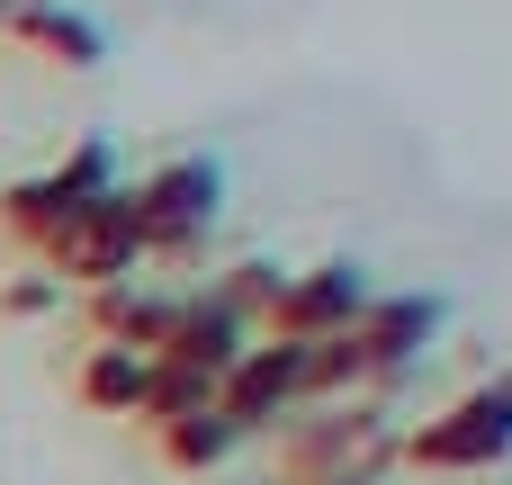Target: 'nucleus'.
<instances>
[{
	"instance_id": "nucleus-1",
	"label": "nucleus",
	"mask_w": 512,
	"mask_h": 485,
	"mask_svg": "<svg viewBox=\"0 0 512 485\" xmlns=\"http://www.w3.org/2000/svg\"><path fill=\"white\" fill-rule=\"evenodd\" d=\"M126 171H117V144L108 135H72V153L54 162V171H36V180H9L0 189V225L18 234V243H36V252H54L108 189H117Z\"/></svg>"
},
{
	"instance_id": "nucleus-2",
	"label": "nucleus",
	"mask_w": 512,
	"mask_h": 485,
	"mask_svg": "<svg viewBox=\"0 0 512 485\" xmlns=\"http://www.w3.org/2000/svg\"><path fill=\"white\" fill-rule=\"evenodd\" d=\"M405 459H414V468H441V477H486V468H504L512 459V387L504 378L468 387L450 414H432V423L405 441Z\"/></svg>"
},
{
	"instance_id": "nucleus-3",
	"label": "nucleus",
	"mask_w": 512,
	"mask_h": 485,
	"mask_svg": "<svg viewBox=\"0 0 512 485\" xmlns=\"http://www.w3.org/2000/svg\"><path fill=\"white\" fill-rule=\"evenodd\" d=\"M216 198H225V171H216V162H198V153H180V162L144 171V180H135L144 252H171V261H189V252L216 234Z\"/></svg>"
},
{
	"instance_id": "nucleus-4",
	"label": "nucleus",
	"mask_w": 512,
	"mask_h": 485,
	"mask_svg": "<svg viewBox=\"0 0 512 485\" xmlns=\"http://www.w3.org/2000/svg\"><path fill=\"white\" fill-rule=\"evenodd\" d=\"M387 423L369 414V405H342V414H324V423H297L288 432V485H378L387 468Z\"/></svg>"
},
{
	"instance_id": "nucleus-5",
	"label": "nucleus",
	"mask_w": 512,
	"mask_h": 485,
	"mask_svg": "<svg viewBox=\"0 0 512 485\" xmlns=\"http://www.w3.org/2000/svg\"><path fill=\"white\" fill-rule=\"evenodd\" d=\"M306 369H315V342H288V333H261V342H243V360L225 369V387H216V405L234 414V432L252 441V432H270L297 396H306Z\"/></svg>"
},
{
	"instance_id": "nucleus-6",
	"label": "nucleus",
	"mask_w": 512,
	"mask_h": 485,
	"mask_svg": "<svg viewBox=\"0 0 512 485\" xmlns=\"http://www.w3.org/2000/svg\"><path fill=\"white\" fill-rule=\"evenodd\" d=\"M54 279H81V288H108V279H135V261H144V216H135V180H117L54 252Z\"/></svg>"
},
{
	"instance_id": "nucleus-7",
	"label": "nucleus",
	"mask_w": 512,
	"mask_h": 485,
	"mask_svg": "<svg viewBox=\"0 0 512 485\" xmlns=\"http://www.w3.org/2000/svg\"><path fill=\"white\" fill-rule=\"evenodd\" d=\"M369 297H378V288H369V270H360V261H315V270L279 279V297H270L261 333H288V342H324V333H342V324H351Z\"/></svg>"
},
{
	"instance_id": "nucleus-8",
	"label": "nucleus",
	"mask_w": 512,
	"mask_h": 485,
	"mask_svg": "<svg viewBox=\"0 0 512 485\" xmlns=\"http://www.w3.org/2000/svg\"><path fill=\"white\" fill-rule=\"evenodd\" d=\"M171 315H180V297H153V288H135V279L90 288V342H117V351H162Z\"/></svg>"
},
{
	"instance_id": "nucleus-9",
	"label": "nucleus",
	"mask_w": 512,
	"mask_h": 485,
	"mask_svg": "<svg viewBox=\"0 0 512 485\" xmlns=\"http://www.w3.org/2000/svg\"><path fill=\"white\" fill-rule=\"evenodd\" d=\"M18 45H36V54H54V63H72V72H90L99 54H108V36H99V18L90 9H63V0H9V18H0Z\"/></svg>"
},
{
	"instance_id": "nucleus-10",
	"label": "nucleus",
	"mask_w": 512,
	"mask_h": 485,
	"mask_svg": "<svg viewBox=\"0 0 512 485\" xmlns=\"http://www.w3.org/2000/svg\"><path fill=\"white\" fill-rule=\"evenodd\" d=\"M144 378H153V351L90 342V351H81V369H72V396H81L90 414H126V423H135V405H144Z\"/></svg>"
},
{
	"instance_id": "nucleus-11",
	"label": "nucleus",
	"mask_w": 512,
	"mask_h": 485,
	"mask_svg": "<svg viewBox=\"0 0 512 485\" xmlns=\"http://www.w3.org/2000/svg\"><path fill=\"white\" fill-rule=\"evenodd\" d=\"M153 441H162V459H171L180 477H207V468H225V459L243 450V432H234L225 405H189V414L153 423Z\"/></svg>"
},
{
	"instance_id": "nucleus-12",
	"label": "nucleus",
	"mask_w": 512,
	"mask_h": 485,
	"mask_svg": "<svg viewBox=\"0 0 512 485\" xmlns=\"http://www.w3.org/2000/svg\"><path fill=\"white\" fill-rule=\"evenodd\" d=\"M45 306H63V279H18V288H0V315H45Z\"/></svg>"
},
{
	"instance_id": "nucleus-13",
	"label": "nucleus",
	"mask_w": 512,
	"mask_h": 485,
	"mask_svg": "<svg viewBox=\"0 0 512 485\" xmlns=\"http://www.w3.org/2000/svg\"><path fill=\"white\" fill-rule=\"evenodd\" d=\"M0 18H9V0H0Z\"/></svg>"
},
{
	"instance_id": "nucleus-14",
	"label": "nucleus",
	"mask_w": 512,
	"mask_h": 485,
	"mask_svg": "<svg viewBox=\"0 0 512 485\" xmlns=\"http://www.w3.org/2000/svg\"><path fill=\"white\" fill-rule=\"evenodd\" d=\"M504 387H512V369H504Z\"/></svg>"
}]
</instances>
